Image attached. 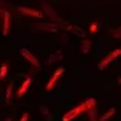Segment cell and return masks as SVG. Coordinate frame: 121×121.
<instances>
[{
	"label": "cell",
	"mask_w": 121,
	"mask_h": 121,
	"mask_svg": "<svg viewBox=\"0 0 121 121\" xmlns=\"http://www.w3.org/2000/svg\"><path fill=\"white\" fill-rule=\"evenodd\" d=\"M63 73H64V68H59V69H56L55 75L51 77V80L48 81V84H47V86H45V89L48 91V92L53 89V86H55V84H56V81L61 77V75H63Z\"/></svg>",
	"instance_id": "cell-3"
},
{
	"label": "cell",
	"mask_w": 121,
	"mask_h": 121,
	"mask_svg": "<svg viewBox=\"0 0 121 121\" xmlns=\"http://www.w3.org/2000/svg\"><path fill=\"white\" fill-rule=\"evenodd\" d=\"M91 45H92V44H91V41L85 40V41L81 44V51L84 52V53H88V52H89V48H91Z\"/></svg>",
	"instance_id": "cell-12"
},
{
	"label": "cell",
	"mask_w": 121,
	"mask_h": 121,
	"mask_svg": "<svg viewBox=\"0 0 121 121\" xmlns=\"http://www.w3.org/2000/svg\"><path fill=\"white\" fill-rule=\"evenodd\" d=\"M96 114H97V109L93 108V109L89 110V117H91V121H97L96 120Z\"/></svg>",
	"instance_id": "cell-14"
},
{
	"label": "cell",
	"mask_w": 121,
	"mask_h": 121,
	"mask_svg": "<svg viewBox=\"0 0 121 121\" xmlns=\"http://www.w3.org/2000/svg\"><path fill=\"white\" fill-rule=\"evenodd\" d=\"M19 12H22L24 15H29V16H33V17H41L43 13L36 9H32V8H25V7H20L19 8Z\"/></svg>",
	"instance_id": "cell-5"
},
{
	"label": "cell",
	"mask_w": 121,
	"mask_h": 121,
	"mask_svg": "<svg viewBox=\"0 0 121 121\" xmlns=\"http://www.w3.org/2000/svg\"><path fill=\"white\" fill-rule=\"evenodd\" d=\"M118 82H120V84H121V77H120V78H118Z\"/></svg>",
	"instance_id": "cell-22"
},
{
	"label": "cell",
	"mask_w": 121,
	"mask_h": 121,
	"mask_svg": "<svg viewBox=\"0 0 121 121\" xmlns=\"http://www.w3.org/2000/svg\"><path fill=\"white\" fill-rule=\"evenodd\" d=\"M121 55V48L120 49H116V51H113V52H109V53L105 56V59H104L103 61H100L99 63V65H97V68H99L100 71H103V69H105L107 68V65L109 64V63H112V61L114 60V59H117L118 56Z\"/></svg>",
	"instance_id": "cell-1"
},
{
	"label": "cell",
	"mask_w": 121,
	"mask_h": 121,
	"mask_svg": "<svg viewBox=\"0 0 121 121\" xmlns=\"http://www.w3.org/2000/svg\"><path fill=\"white\" fill-rule=\"evenodd\" d=\"M7 72H8V65L7 64H3L1 67H0V78H1V80H3V78H5Z\"/></svg>",
	"instance_id": "cell-11"
},
{
	"label": "cell",
	"mask_w": 121,
	"mask_h": 121,
	"mask_svg": "<svg viewBox=\"0 0 121 121\" xmlns=\"http://www.w3.org/2000/svg\"><path fill=\"white\" fill-rule=\"evenodd\" d=\"M114 113H116V109H114V108H110V109L108 110V112H107L105 114H104V116H101V117H100V120H99V121H108L110 117H113Z\"/></svg>",
	"instance_id": "cell-9"
},
{
	"label": "cell",
	"mask_w": 121,
	"mask_h": 121,
	"mask_svg": "<svg viewBox=\"0 0 121 121\" xmlns=\"http://www.w3.org/2000/svg\"><path fill=\"white\" fill-rule=\"evenodd\" d=\"M4 36H7L9 32V12H4Z\"/></svg>",
	"instance_id": "cell-8"
},
{
	"label": "cell",
	"mask_w": 121,
	"mask_h": 121,
	"mask_svg": "<svg viewBox=\"0 0 121 121\" xmlns=\"http://www.w3.org/2000/svg\"><path fill=\"white\" fill-rule=\"evenodd\" d=\"M89 31H91V33H95V32H96V31H97V24H96V23L91 25V28H89Z\"/></svg>",
	"instance_id": "cell-18"
},
{
	"label": "cell",
	"mask_w": 121,
	"mask_h": 121,
	"mask_svg": "<svg viewBox=\"0 0 121 121\" xmlns=\"http://www.w3.org/2000/svg\"><path fill=\"white\" fill-rule=\"evenodd\" d=\"M20 53H22V56L24 57V59H27V60L31 63V64L33 65V67L36 68H40V63L37 61V59H36L35 56H33L31 52H29L28 49H25V48H22V51H20Z\"/></svg>",
	"instance_id": "cell-4"
},
{
	"label": "cell",
	"mask_w": 121,
	"mask_h": 121,
	"mask_svg": "<svg viewBox=\"0 0 121 121\" xmlns=\"http://www.w3.org/2000/svg\"><path fill=\"white\" fill-rule=\"evenodd\" d=\"M41 112H43V113L45 114V116H47L48 118H51V114L48 113V110H47V108H45V107H41Z\"/></svg>",
	"instance_id": "cell-19"
},
{
	"label": "cell",
	"mask_w": 121,
	"mask_h": 121,
	"mask_svg": "<svg viewBox=\"0 0 121 121\" xmlns=\"http://www.w3.org/2000/svg\"><path fill=\"white\" fill-rule=\"evenodd\" d=\"M7 121H11V118H8V120H7Z\"/></svg>",
	"instance_id": "cell-24"
},
{
	"label": "cell",
	"mask_w": 121,
	"mask_h": 121,
	"mask_svg": "<svg viewBox=\"0 0 121 121\" xmlns=\"http://www.w3.org/2000/svg\"><path fill=\"white\" fill-rule=\"evenodd\" d=\"M31 82H32V78H31V77H28V78H27V80H25L24 82H23L22 88H20V89L17 91V96H19V97H22L23 95H24V93L27 92V91H28L29 85H31Z\"/></svg>",
	"instance_id": "cell-7"
},
{
	"label": "cell",
	"mask_w": 121,
	"mask_h": 121,
	"mask_svg": "<svg viewBox=\"0 0 121 121\" xmlns=\"http://www.w3.org/2000/svg\"><path fill=\"white\" fill-rule=\"evenodd\" d=\"M71 31H73V33H75V35H77V36H81V37H84V36H85V32H84L82 29H80L78 27H72Z\"/></svg>",
	"instance_id": "cell-13"
},
{
	"label": "cell",
	"mask_w": 121,
	"mask_h": 121,
	"mask_svg": "<svg viewBox=\"0 0 121 121\" xmlns=\"http://www.w3.org/2000/svg\"><path fill=\"white\" fill-rule=\"evenodd\" d=\"M20 121H28V113L23 114V117H22V120H20Z\"/></svg>",
	"instance_id": "cell-20"
},
{
	"label": "cell",
	"mask_w": 121,
	"mask_h": 121,
	"mask_svg": "<svg viewBox=\"0 0 121 121\" xmlns=\"http://www.w3.org/2000/svg\"><path fill=\"white\" fill-rule=\"evenodd\" d=\"M113 36H114V37H117V39H121V32H118V31H117V32L113 33Z\"/></svg>",
	"instance_id": "cell-21"
},
{
	"label": "cell",
	"mask_w": 121,
	"mask_h": 121,
	"mask_svg": "<svg viewBox=\"0 0 121 121\" xmlns=\"http://www.w3.org/2000/svg\"><path fill=\"white\" fill-rule=\"evenodd\" d=\"M36 28L39 29H44V31H48V32H57V29H59V27H57L56 24H37L36 25Z\"/></svg>",
	"instance_id": "cell-6"
},
{
	"label": "cell",
	"mask_w": 121,
	"mask_h": 121,
	"mask_svg": "<svg viewBox=\"0 0 121 121\" xmlns=\"http://www.w3.org/2000/svg\"><path fill=\"white\" fill-rule=\"evenodd\" d=\"M11 93H12V86L9 85L7 88V92H5V100H7V103L11 100Z\"/></svg>",
	"instance_id": "cell-16"
},
{
	"label": "cell",
	"mask_w": 121,
	"mask_h": 121,
	"mask_svg": "<svg viewBox=\"0 0 121 121\" xmlns=\"http://www.w3.org/2000/svg\"><path fill=\"white\" fill-rule=\"evenodd\" d=\"M56 59H61V52H56V53L53 55V56L51 57V60H48V64H51V63H53Z\"/></svg>",
	"instance_id": "cell-15"
},
{
	"label": "cell",
	"mask_w": 121,
	"mask_h": 121,
	"mask_svg": "<svg viewBox=\"0 0 121 121\" xmlns=\"http://www.w3.org/2000/svg\"><path fill=\"white\" fill-rule=\"evenodd\" d=\"M84 104H85V107H86V110H91L96 107V100L89 99V100H86V101H84Z\"/></svg>",
	"instance_id": "cell-10"
},
{
	"label": "cell",
	"mask_w": 121,
	"mask_h": 121,
	"mask_svg": "<svg viewBox=\"0 0 121 121\" xmlns=\"http://www.w3.org/2000/svg\"><path fill=\"white\" fill-rule=\"evenodd\" d=\"M118 32H121V27H120V29H118Z\"/></svg>",
	"instance_id": "cell-23"
},
{
	"label": "cell",
	"mask_w": 121,
	"mask_h": 121,
	"mask_svg": "<svg viewBox=\"0 0 121 121\" xmlns=\"http://www.w3.org/2000/svg\"><path fill=\"white\" fill-rule=\"evenodd\" d=\"M81 112H86V107H85V104H84V103H82L81 105H77L76 108H73V109L69 110L64 117H63V121H71V120H73V118L77 117Z\"/></svg>",
	"instance_id": "cell-2"
},
{
	"label": "cell",
	"mask_w": 121,
	"mask_h": 121,
	"mask_svg": "<svg viewBox=\"0 0 121 121\" xmlns=\"http://www.w3.org/2000/svg\"><path fill=\"white\" fill-rule=\"evenodd\" d=\"M44 8H45L47 11H48V15H51V16H52V19H55V20H57V16L53 13V12H52V9H51V8H48V5H44Z\"/></svg>",
	"instance_id": "cell-17"
}]
</instances>
